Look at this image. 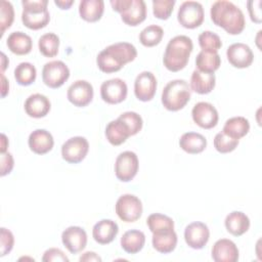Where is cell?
I'll use <instances>...</instances> for the list:
<instances>
[{
  "mask_svg": "<svg viewBox=\"0 0 262 262\" xmlns=\"http://www.w3.org/2000/svg\"><path fill=\"white\" fill-rule=\"evenodd\" d=\"M7 147H8V139L6 137L5 134H1V147H0V151L1 154H5L7 151Z\"/></svg>",
  "mask_w": 262,
  "mask_h": 262,
  "instance_id": "50",
  "label": "cell"
},
{
  "mask_svg": "<svg viewBox=\"0 0 262 262\" xmlns=\"http://www.w3.org/2000/svg\"><path fill=\"white\" fill-rule=\"evenodd\" d=\"M261 1L260 0H250L247 2L248 12L250 15V18L252 21L256 24H260L262 21L261 19Z\"/></svg>",
  "mask_w": 262,
  "mask_h": 262,
  "instance_id": "44",
  "label": "cell"
},
{
  "mask_svg": "<svg viewBox=\"0 0 262 262\" xmlns=\"http://www.w3.org/2000/svg\"><path fill=\"white\" fill-rule=\"evenodd\" d=\"M175 0H154L152 1V13L159 18L166 20L173 12Z\"/></svg>",
  "mask_w": 262,
  "mask_h": 262,
  "instance_id": "40",
  "label": "cell"
},
{
  "mask_svg": "<svg viewBox=\"0 0 262 262\" xmlns=\"http://www.w3.org/2000/svg\"><path fill=\"white\" fill-rule=\"evenodd\" d=\"M119 232L118 224L111 219H102L94 224L92 228V236L94 241L100 245L112 243Z\"/></svg>",
  "mask_w": 262,
  "mask_h": 262,
  "instance_id": "21",
  "label": "cell"
},
{
  "mask_svg": "<svg viewBox=\"0 0 262 262\" xmlns=\"http://www.w3.org/2000/svg\"><path fill=\"white\" fill-rule=\"evenodd\" d=\"M250 224L249 217L241 211L229 213L224 221L226 230L234 236H241L246 233L250 228Z\"/></svg>",
  "mask_w": 262,
  "mask_h": 262,
  "instance_id": "22",
  "label": "cell"
},
{
  "mask_svg": "<svg viewBox=\"0 0 262 262\" xmlns=\"http://www.w3.org/2000/svg\"><path fill=\"white\" fill-rule=\"evenodd\" d=\"M142 203L134 194L121 195L116 203L115 210L118 217L127 223L137 221L142 215Z\"/></svg>",
  "mask_w": 262,
  "mask_h": 262,
  "instance_id": "6",
  "label": "cell"
},
{
  "mask_svg": "<svg viewBox=\"0 0 262 262\" xmlns=\"http://www.w3.org/2000/svg\"><path fill=\"white\" fill-rule=\"evenodd\" d=\"M229 63L237 69L249 68L254 60V53L249 45L245 43H233L226 50Z\"/></svg>",
  "mask_w": 262,
  "mask_h": 262,
  "instance_id": "16",
  "label": "cell"
},
{
  "mask_svg": "<svg viewBox=\"0 0 262 262\" xmlns=\"http://www.w3.org/2000/svg\"><path fill=\"white\" fill-rule=\"evenodd\" d=\"M28 144L33 152L37 155H45L52 149L54 139L49 131L45 129H36L30 134Z\"/></svg>",
  "mask_w": 262,
  "mask_h": 262,
  "instance_id": "20",
  "label": "cell"
},
{
  "mask_svg": "<svg viewBox=\"0 0 262 262\" xmlns=\"http://www.w3.org/2000/svg\"><path fill=\"white\" fill-rule=\"evenodd\" d=\"M128 87L124 80L120 78L104 81L100 86V96L102 100L110 104H117L127 97Z\"/></svg>",
  "mask_w": 262,
  "mask_h": 262,
  "instance_id": "11",
  "label": "cell"
},
{
  "mask_svg": "<svg viewBox=\"0 0 262 262\" xmlns=\"http://www.w3.org/2000/svg\"><path fill=\"white\" fill-rule=\"evenodd\" d=\"M79 260L82 262V261H87V262H89V261H96V262H100L101 261V258L95 253V252H90V251H88V252H85L80 258H79Z\"/></svg>",
  "mask_w": 262,
  "mask_h": 262,
  "instance_id": "47",
  "label": "cell"
},
{
  "mask_svg": "<svg viewBox=\"0 0 262 262\" xmlns=\"http://www.w3.org/2000/svg\"><path fill=\"white\" fill-rule=\"evenodd\" d=\"M8 63H9V60H8V58L6 57V55L2 52L1 53V66H2V74L4 73V71H5V69L7 68V66H8Z\"/></svg>",
  "mask_w": 262,
  "mask_h": 262,
  "instance_id": "51",
  "label": "cell"
},
{
  "mask_svg": "<svg viewBox=\"0 0 262 262\" xmlns=\"http://www.w3.org/2000/svg\"><path fill=\"white\" fill-rule=\"evenodd\" d=\"M6 45L12 53L16 55H26L32 51L33 41L29 35L17 31L12 32L8 36L6 40Z\"/></svg>",
  "mask_w": 262,
  "mask_h": 262,
  "instance_id": "25",
  "label": "cell"
},
{
  "mask_svg": "<svg viewBox=\"0 0 262 262\" xmlns=\"http://www.w3.org/2000/svg\"><path fill=\"white\" fill-rule=\"evenodd\" d=\"M146 224L152 233H162L174 230L173 219L160 213L150 214L146 219Z\"/></svg>",
  "mask_w": 262,
  "mask_h": 262,
  "instance_id": "33",
  "label": "cell"
},
{
  "mask_svg": "<svg viewBox=\"0 0 262 262\" xmlns=\"http://www.w3.org/2000/svg\"><path fill=\"white\" fill-rule=\"evenodd\" d=\"M139 161L135 152L126 150L121 152L115 162L116 177L123 182L131 181L137 174Z\"/></svg>",
  "mask_w": 262,
  "mask_h": 262,
  "instance_id": "9",
  "label": "cell"
},
{
  "mask_svg": "<svg viewBox=\"0 0 262 262\" xmlns=\"http://www.w3.org/2000/svg\"><path fill=\"white\" fill-rule=\"evenodd\" d=\"M54 4L60 9L66 10L71 8V6L74 4V0H54Z\"/></svg>",
  "mask_w": 262,
  "mask_h": 262,
  "instance_id": "48",
  "label": "cell"
},
{
  "mask_svg": "<svg viewBox=\"0 0 262 262\" xmlns=\"http://www.w3.org/2000/svg\"><path fill=\"white\" fill-rule=\"evenodd\" d=\"M145 244V235L138 229L126 231L121 237V247L128 254H136L140 252Z\"/></svg>",
  "mask_w": 262,
  "mask_h": 262,
  "instance_id": "30",
  "label": "cell"
},
{
  "mask_svg": "<svg viewBox=\"0 0 262 262\" xmlns=\"http://www.w3.org/2000/svg\"><path fill=\"white\" fill-rule=\"evenodd\" d=\"M209 238L210 230L207 224H205L204 222H191L184 229L185 243L191 249H203L208 244Z\"/></svg>",
  "mask_w": 262,
  "mask_h": 262,
  "instance_id": "14",
  "label": "cell"
},
{
  "mask_svg": "<svg viewBox=\"0 0 262 262\" xmlns=\"http://www.w3.org/2000/svg\"><path fill=\"white\" fill-rule=\"evenodd\" d=\"M42 261L44 262H52V261H61L69 262V258L67 255L58 248H50L46 250L43 254Z\"/></svg>",
  "mask_w": 262,
  "mask_h": 262,
  "instance_id": "43",
  "label": "cell"
},
{
  "mask_svg": "<svg viewBox=\"0 0 262 262\" xmlns=\"http://www.w3.org/2000/svg\"><path fill=\"white\" fill-rule=\"evenodd\" d=\"M104 11L102 0H82L79 4V14L82 19L88 23L98 21Z\"/></svg>",
  "mask_w": 262,
  "mask_h": 262,
  "instance_id": "28",
  "label": "cell"
},
{
  "mask_svg": "<svg viewBox=\"0 0 262 262\" xmlns=\"http://www.w3.org/2000/svg\"><path fill=\"white\" fill-rule=\"evenodd\" d=\"M146 17V4L143 0H133L131 5L121 13L123 23L128 26L136 27Z\"/></svg>",
  "mask_w": 262,
  "mask_h": 262,
  "instance_id": "27",
  "label": "cell"
},
{
  "mask_svg": "<svg viewBox=\"0 0 262 262\" xmlns=\"http://www.w3.org/2000/svg\"><path fill=\"white\" fill-rule=\"evenodd\" d=\"M221 64V58L218 52L200 51L195 57L196 70L203 73L214 74Z\"/></svg>",
  "mask_w": 262,
  "mask_h": 262,
  "instance_id": "31",
  "label": "cell"
},
{
  "mask_svg": "<svg viewBox=\"0 0 262 262\" xmlns=\"http://www.w3.org/2000/svg\"><path fill=\"white\" fill-rule=\"evenodd\" d=\"M88 150V140L82 136H74L61 145V157L70 164H78L86 158Z\"/></svg>",
  "mask_w": 262,
  "mask_h": 262,
  "instance_id": "10",
  "label": "cell"
},
{
  "mask_svg": "<svg viewBox=\"0 0 262 262\" xmlns=\"http://www.w3.org/2000/svg\"><path fill=\"white\" fill-rule=\"evenodd\" d=\"M199 45L204 51L210 52H218V50L222 47V42L220 37L211 32V31H204L199 35Z\"/></svg>",
  "mask_w": 262,
  "mask_h": 262,
  "instance_id": "37",
  "label": "cell"
},
{
  "mask_svg": "<svg viewBox=\"0 0 262 262\" xmlns=\"http://www.w3.org/2000/svg\"><path fill=\"white\" fill-rule=\"evenodd\" d=\"M212 21L229 35L241 34L246 27V19L239 7L230 1H215L210 9Z\"/></svg>",
  "mask_w": 262,
  "mask_h": 262,
  "instance_id": "1",
  "label": "cell"
},
{
  "mask_svg": "<svg viewBox=\"0 0 262 262\" xmlns=\"http://www.w3.org/2000/svg\"><path fill=\"white\" fill-rule=\"evenodd\" d=\"M93 87L85 80H77L70 85L67 92L69 101L77 107L88 105L93 99Z\"/></svg>",
  "mask_w": 262,
  "mask_h": 262,
  "instance_id": "13",
  "label": "cell"
},
{
  "mask_svg": "<svg viewBox=\"0 0 262 262\" xmlns=\"http://www.w3.org/2000/svg\"><path fill=\"white\" fill-rule=\"evenodd\" d=\"M250 131V123L248 119L242 116L232 117L226 120L222 132L227 136L239 140L242 137L246 136Z\"/></svg>",
  "mask_w": 262,
  "mask_h": 262,
  "instance_id": "29",
  "label": "cell"
},
{
  "mask_svg": "<svg viewBox=\"0 0 262 262\" xmlns=\"http://www.w3.org/2000/svg\"><path fill=\"white\" fill-rule=\"evenodd\" d=\"M61 242L71 254H77L85 249L87 233L80 226H70L62 231Z\"/></svg>",
  "mask_w": 262,
  "mask_h": 262,
  "instance_id": "17",
  "label": "cell"
},
{
  "mask_svg": "<svg viewBox=\"0 0 262 262\" xmlns=\"http://www.w3.org/2000/svg\"><path fill=\"white\" fill-rule=\"evenodd\" d=\"M14 20V9L9 1L2 0L0 3V27H1V37L4 35L5 31L9 29Z\"/></svg>",
  "mask_w": 262,
  "mask_h": 262,
  "instance_id": "39",
  "label": "cell"
},
{
  "mask_svg": "<svg viewBox=\"0 0 262 262\" xmlns=\"http://www.w3.org/2000/svg\"><path fill=\"white\" fill-rule=\"evenodd\" d=\"M121 121H123L127 127L129 128L131 136L137 134L139 131H141L143 126V121L140 115H138L135 112H125L121 114L118 117Z\"/></svg>",
  "mask_w": 262,
  "mask_h": 262,
  "instance_id": "41",
  "label": "cell"
},
{
  "mask_svg": "<svg viewBox=\"0 0 262 262\" xmlns=\"http://www.w3.org/2000/svg\"><path fill=\"white\" fill-rule=\"evenodd\" d=\"M21 21L30 30H40L45 28L50 21L47 0H23Z\"/></svg>",
  "mask_w": 262,
  "mask_h": 262,
  "instance_id": "5",
  "label": "cell"
},
{
  "mask_svg": "<svg viewBox=\"0 0 262 262\" xmlns=\"http://www.w3.org/2000/svg\"><path fill=\"white\" fill-rule=\"evenodd\" d=\"M193 50V44L189 37L179 35L172 38L165 49L163 63L170 72H179L188 63L189 56Z\"/></svg>",
  "mask_w": 262,
  "mask_h": 262,
  "instance_id": "3",
  "label": "cell"
},
{
  "mask_svg": "<svg viewBox=\"0 0 262 262\" xmlns=\"http://www.w3.org/2000/svg\"><path fill=\"white\" fill-rule=\"evenodd\" d=\"M39 51L46 57H54L58 53L59 38L54 33H46L39 38Z\"/></svg>",
  "mask_w": 262,
  "mask_h": 262,
  "instance_id": "34",
  "label": "cell"
},
{
  "mask_svg": "<svg viewBox=\"0 0 262 262\" xmlns=\"http://www.w3.org/2000/svg\"><path fill=\"white\" fill-rule=\"evenodd\" d=\"M177 234L174 230L162 233H152L151 244L156 251L162 254L173 252L177 246Z\"/></svg>",
  "mask_w": 262,
  "mask_h": 262,
  "instance_id": "32",
  "label": "cell"
},
{
  "mask_svg": "<svg viewBox=\"0 0 262 262\" xmlns=\"http://www.w3.org/2000/svg\"><path fill=\"white\" fill-rule=\"evenodd\" d=\"M179 146L187 154L196 155L205 150L207 146V139L201 133L186 132L181 135L179 139Z\"/></svg>",
  "mask_w": 262,
  "mask_h": 262,
  "instance_id": "26",
  "label": "cell"
},
{
  "mask_svg": "<svg viewBox=\"0 0 262 262\" xmlns=\"http://www.w3.org/2000/svg\"><path fill=\"white\" fill-rule=\"evenodd\" d=\"M205 17L203 5L196 1H184L177 12L178 23L186 29L199 28Z\"/></svg>",
  "mask_w": 262,
  "mask_h": 262,
  "instance_id": "7",
  "label": "cell"
},
{
  "mask_svg": "<svg viewBox=\"0 0 262 262\" xmlns=\"http://www.w3.org/2000/svg\"><path fill=\"white\" fill-rule=\"evenodd\" d=\"M157 91V79L151 72L143 71L134 81V94L140 101H149Z\"/></svg>",
  "mask_w": 262,
  "mask_h": 262,
  "instance_id": "15",
  "label": "cell"
},
{
  "mask_svg": "<svg viewBox=\"0 0 262 262\" xmlns=\"http://www.w3.org/2000/svg\"><path fill=\"white\" fill-rule=\"evenodd\" d=\"M216 85L215 74L203 73L194 70L190 77V89L198 94H208L210 93Z\"/></svg>",
  "mask_w": 262,
  "mask_h": 262,
  "instance_id": "23",
  "label": "cell"
},
{
  "mask_svg": "<svg viewBox=\"0 0 262 262\" xmlns=\"http://www.w3.org/2000/svg\"><path fill=\"white\" fill-rule=\"evenodd\" d=\"M191 89L183 79H175L166 84L162 91V104L170 112L182 110L189 101Z\"/></svg>",
  "mask_w": 262,
  "mask_h": 262,
  "instance_id": "4",
  "label": "cell"
},
{
  "mask_svg": "<svg viewBox=\"0 0 262 262\" xmlns=\"http://www.w3.org/2000/svg\"><path fill=\"white\" fill-rule=\"evenodd\" d=\"M37 77V71L35 66L31 62H20L14 69V79L17 84L21 86H29L33 84Z\"/></svg>",
  "mask_w": 262,
  "mask_h": 262,
  "instance_id": "35",
  "label": "cell"
},
{
  "mask_svg": "<svg viewBox=\"0 0 262 262\" xmlns=\"http://www.w3.org/2000/svg\"><path fill=\"white\" fill-rule=\"evenodd\" d=\"M239 143V140L233 139L222 131L217 133L214 137V147L220 154H228L233 151Z\"/></svg>",
  "mask_w": 262,
  "mask_h": 262,
  "instance_id": "38",
  "label": "cell"
},
{
  "mask_svg": "<svg viewBox=\"0 0 262 262\" xmlns=\"http://www.w3.org/2000/svg\"><path fill=\"white\" fill-rule=\"evenodd\" d=\"M193 122L203 129L214 128L219 120V115L216 107L210 102L200 101L195 103L191 111Z\"/></svg>",
  "mask_w": 262,
  "mask_h": 262,
  "instance_id": "12",
  "label": "cell"
},
{
  "mask_svg": "<svg viewBox=\"0 0 262 262\" xmlns=\"http://www.w3.org/2000/svg\"><path fill=\"white\" fill-rule=\"evenodd\" d=\"M0 239H1V244H0V256L4 257L5 255L9 254L13 248L14 245V236L12 234V232L9 229H6L4 227H1L0 230Z\"/></svg>",
  "mask_w": 262,
  "mask_h": 262,
  "instance_id": "42",
  "label": "cell"
},
{
  "mask_svg": "<svg viewBox=\"0 0 262 262\" xmlns=\"http://www.w3.org/2000/svg\"><path fill=\"white\" fill-rule=\"evenodd\" d=\"M238 256L236 245L228 238L218 239L212 248V259L215 262H236Z\"/></svg>",
  "mask_w": 262,
  "mask_h": 262,
  "instance_id": "18",
  "label": "cell"
},
{
  "mask_svg": "<svg viewBox=\"0 0 262 262\" xmlns=\"http://www.w3.org/2000/svg\"><path fill=\"white\" fill-rule=\"evenodd\" d=\"M164 30L158 25H150L144 28L139 34V41L145 47H154L161 43Z\"/></svg>",
  "mask_w": 262,
  "mask_h": 262,
  "instance_id": "36",
  "label": "cell"
},
{
  "mask_svg": "<svg viewBox=\"0 0 262 262\" xmlns=\"http://www.w3.org/2000/svg\"><path fill=\"white\" fill-rule=\"evenodd\" d=\"M132 1L133 0H112L111 5L115 11H117L121 14L131 5Z\"/></svg>",
  "mask_w": 262,
  "mask_h": 262,
  "instance_id": "46",
  "label": "cell"
},
{
  "mask_svg": "<svg viewBox=\"0 0 262 262\" xmlns=\"http://www.w3.org/2000/svg\"><path fill=\"white\" fill-rule=\"evenodd\" d=\"M137 56L134 45L128 42H118L105 47L96 57L98 69L106 74L120 71L125 64L133 61Z\"/></svg>",
  "mask_w": 262,
  "mask_h": 262,
  "instance_id": "2",
  "label": "cell"
},
{
  "mask_svg": "<svg viewBox=\"0 0 262 262\" xmlns=\"http://www.w3.org/2000/svg\"><path fill=\"white\" fill-rule=\"evenodd\" d=\"M70 78V69L61 60L46 62L42 69V80L46 86L52 89L59 88Z\"/></svg>",
  "mask_w": 262,
  "mask_h": 262,
  "instance_id": "8",
  "label": "cell"
},
{
  "mask_svg": "<svg viewBox=\"0 0 262 262\" xmlns=\"http://www.w3.org/2000/svg\"><path fill=\"white\" fill-rule=\"evenodd\" d=\"M24 107L29 117L40 119L46 117L50 112L51 103L47 96L41 93H34L26 99Z\"/></svg>",
  "mask_w": 262,
  "mask_h": 262,
  "instance_id": "19",
  "label": "cell"
},
{
  "mask_svg": "<svg viewBox=\"0 0 262 262\" xmlns=\"http://www.w3.org/2000/svg\"><path fill=\"white\" fill-rule=\"evenodd\" d=\"M2 77V89H1V96L2 98H4L7 94H8V91H9V83L7 81V79L5 78L4 74L1 75Z\"/></svg>",
  "mask_w": 262,
  "mask_h": 262,
  "instance_id": "49",
  "label": "cell"
},
{
  "mask_svg": "<svg viewBox=\"0 0 262 262\" xmlns=\"http://www.w3.org/2000/svg\"><path fill=\"white\" fill-rule=\"evenodd\" d=\"M105 137L112 145H121L131 136L127 125L119 118L111 121L105 127Z\"/></svg>",
  "mask_w": 262,
  "mask_h": 262,
  "instance_id": "24",
  "label": "cell"
},
{
  "mask_svg": "<svg viewBox=\"0 0 262 262\" xmlns=\"http://www.w3.org/2000/svg\"><path fill=\"white\" fill-rule=\"evenodd\" d=\"M14 166V160L10 152L6 151L5 154H1V171L0 175L3 177L9 174Z\"/></svg>",
  "mask_w": 262,
  "mask_h": 262,
  "instance_id": "45",
  "label": "cell"
}]
</instances>
